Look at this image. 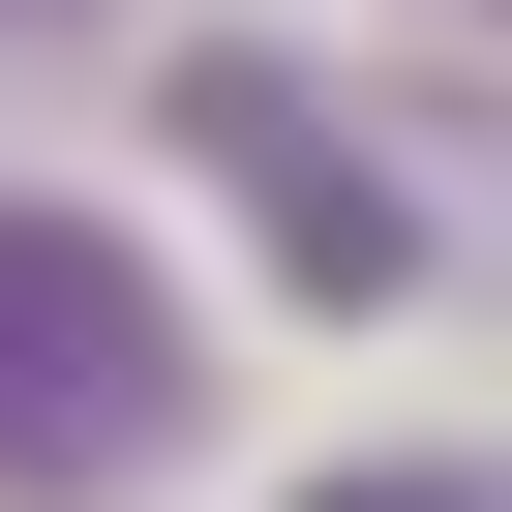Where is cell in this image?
<instances>
[{
	"instance_id": "3957f363",
	"label": "cell",
	"mask_w": 512,
	"mask_h": 512,
	"mask_svg": "<svg viewBox=\"0 0 512 512\" xmlns=\"http://www.w3.org/2000/svg\"><path fill=\"white\" fill-rule=\"evenodd\" d=\"M302 512H482V482H302Z\"/></svg>"
},
{
	"instance_id": "277c9868",
	"label": "cell",
	"mask_w": 512,
	"mask_h": 512,
	"mask_svg": "<svg viewBox=\"0 0 512 512\" xmlns=\"http://www.w3.org/2000/svg\"><path fill=\"white\" fill-rule=\"evenodd\" d=\"M0 31H61V0H0Z\"/></svg>"
},
{
	"instance_id": "7a4b0ae2",
	"label": "cell",
	"mask_w": 512,
	"mask_h": 512,
	"mask_svg": "<svg viewBox=\"0 0 512 512\" xmlns=\"http://www.w3.org/2000/svg\"><path fill=\"white\" fill-rule=\"evenodd\" d=\"M181 151L272 211V272H302V302H422V181H392L302 61H241V31H211V61H181Z\"/></svg>"
},
{
	"instance_id": "6da1fadb",
	"label": "cell",
	"mask_w": 512,
	"mask_h": 512,
	"mask_svg": "<svg viewBox=\"0 0 512 512\" xmlns=\"http://www.w3.org/2000/svg\"><path fill=\"white\" fill-rule=\"evenodd\" d=\"M121 452H181V302L91 211H0V482H121Z\"/></svg>"
}]
</instances>
